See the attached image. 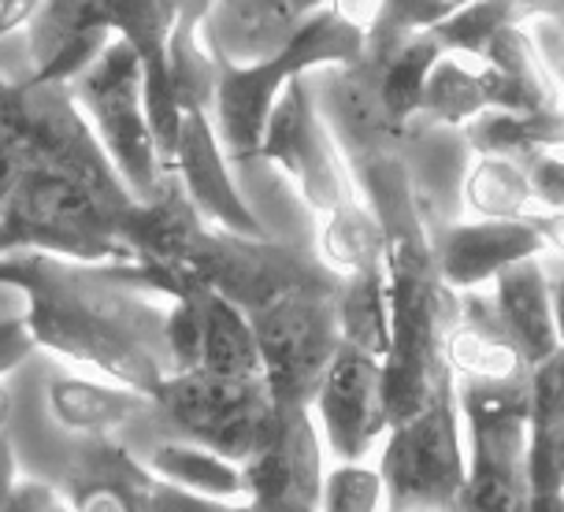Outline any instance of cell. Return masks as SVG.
Returning a JSON list of instances; mask_svg holds the SVG:
<instances>
[{
	"label": "cell",
	"mask_w": 564,
	"mask_h": 512,
	"mask_svg": "<svg viewBox=\"0 0 564 512\" xmlns=\"http://www.w3.org/2000/svg\"><path fill=\"white\" fill-rule=\"evenodd\" d=\"M189 283V271L141 260H70L15 249L4 253V316H26L48 353L153 394L178 371L164 301L183 297Z\"/></svg>",
	"instance_id": "cell-1"
},
{
	"label": "cell",
	"mask_w": 564,
	"mask_h": 512,
	"mask_svg": "<svg viewBox=\"0 0 564 512\" xmlns=\"http://www.w3.org/2000/svg\"><path fill=\"white\" fill-rule=\"evenodd\" d=\"M4 171L45 167L56 175H67L83 183L89 194H97L112 213H123L134 205V189L119 175L116 160L108 156L97 127L89 123L75 97V86L64 78H23L4 83Z\"/></svg>",
	"instance_id": "cell-2"
},
{
	"label": "cell",
	"mask_w": 564,
	"mask_h": 512,
	"mask_svg": "<svg viewBox=\"0 0 564 512\" xmlns=\"http://www.w3.org/2000/svg\"><path fill=\"white\" fill-rule=\"evenodd\" d=\"M368 30L349 23L338 8H319L294 30L279 53H271L257 64H235L219 56V89H216V130L227 156L235 164L260 160L268 119L275 112L282 89L294 75L319 72V67H346L365 56Z\"/></svg>",
	"instance_id": "cell-3"
},
{
	"label": "cell",
	"mask_w": 564,
	"mask_h": 512,
	"mask_svg": "<svg viewBox=\"0 0 564 512\" xmlns=\"http://www.w3.org/2000/svg\"><path fill=\"white\" fill-rule=\"evenodd\" d=\"M116 219L119 213L75 178L45 167L4 171V253L37 249L70 260H134V249L123 242Z\"/></svg>",
	"instance_id": "cell-4"
},
{
	"label": "cell",
	"mask_w": 564,
	"mask_h": 512,
	"mask_svg": "<svg viewBox=\"0 0 564 512\" xmlns=\"http://www.w3.org/2000/svg\"><path fill=\"white\" fill-rule=\"evenodd\" d=\"M70 86L134 197L153 200L171 178V167L160 160L153 123H149L145 67L138 48L123 34H116L83 75L70 78Z\"/></svg>",
	"instance_id": "cell-5"
},
{
	"label": "cell",
	"mask_w": 564,
	"mask_h": 512,
	"mask_svg": "<svg viewBox=\"0 0 564 512\" xmlns=\"http://www.w3.org/2000/svg\"><path fill=\"white\" fill-rule=\"evenodd\" d=\"M457 375L438 394L387 431L379 471L387 479V509H457L468 483V454L460 438Z\"/></svg>",
	"instance_id": "cell-6"
},
{
	"label": "cell",
	"mask_w": 564,
	"mask_h": 512,
	"mask_svg": "<svg viewBox=\"0 0 564 512\" xmlns=\"http://www.w3.org/2000/svg\"><path fill=\"white\" fill-rule=\"evenodd\" d=\"M338 294L341 286H294L249 313L275 401L290 405L316 401L338 349L346 346Z\"/></svg>",
	"instance_id": "cell-7"
},
{
	"label": "cell",
	"mask_w": 564,
	"mask_h": 512,
	"mask_svg": "<svg viewBox=\"0 0 564 512\" xmlns=\"http://www.w3.org/2000/svg\"><path fill=\"white\" fill-rule=\"evenodd\" d=\"M153 401L156 416L175 427L178 438H194L246 465L275 394L268 375H216L194 368L167 375L153 390Z\"/></svg>",
	"instance_id": "cell-8"
},
{
	"label": "cell",
	"mask_w": 564,
	"mask_h": 512,
	"mask_svg": "<svg viewBox=\"0 0 564 512\" xmlns=\"http://www.w3.org/2000/svg\"><path fill=\"white\" fill-rule=\"evenodd\" d=\"M260 160H271V164L286 171L297 183L301 197L308 200V208L319 216H330L360 200L357 175H352L335 130H330L324 108H319L312 72L294 75L282 89L275 112L268 119Z\"/></svg>",
	"instance_id": "cell-9"
},
{
	"label": "cell",
	"mask_w": 564,
	"mask_h": 512,
	"mask_svg": "<svg viewBox=\"0 0 564 512\" xmlns=\"http://www.w3.org/2000/svg\"><path fill=\"white\" fill-rule=\"evenodd\" d=\"M186 271L205 286L219 290L246 313H257L271 297L294 286H341V271L330 268L319 249H301L279 238L238 235L219 224L208 227L205 242L189 257Z\"/></svg>",
	"instance_id": "cell-10"
},
{
	"label": "cell",
	"mask_w": 564,
	"mask_h": 512,
	"mask_svg": "<svg viewBox=\"0 0 564 512\" xmlns=\"http://www.w3.org/2000/svg\"><path fill=\"white\" fill-rule=\"evenodd\" d=\"M312 405L275 401L246 460V494L253 509L312 512L324 509V457H319Z\"/></svg>",
	"instance_id": "cell-11"
},
{
	"label": "cell",
	"mask_w": 564,
	"mask_h": 512,
	"mask_svg": "<svg viewBox=\"0 0 564 512\" xmlns=\"http://www.w3.org/2000/svg\"><path fill=\"white\" fill-rule=\"evenodd\" d=\"M327 446L341 460H360L390 431L387 383H382V357L346 341L330 364L324 386L312 401Z\"/></svg>",
	"instance_id": "cell-12"
},
{
	"label": "cell",
	"mask_w": 564,
	"mask_h": 512,
	"mask_svg": "<svg viewBox=\"0 0 564 512\" xmlns=\"http://www.w3.org/2000/svg\"><path fill=\"white\" fill-rule=\"evenodd\" d=\"M465 427H468V483L457 509L528 512L531 420L468 416Z\"/></svg>",
	"instance_id": "cell-13"
},
{
	"label": "cell",
	"mask_w": 564,
	"mask_h": 512,
	"mask_svg": "<svg viewBox=\"0 0 564 512\" xmlns=\"http://www.w3.org/2000/svg\"><path fill=\"white\" fill-rule=\"evenodd\" d=\"M175 171L186 183L189 197L212 224L238 230V235L268 238L271 230L260 224L253 208L241 200L235 178H230V156L219 142L216 119L208 108H183V138H178Z\"/></svg>",
	"instance_id": "cell-14"
},
{
	"label": "cell",
	"mask_w": 564,
	"mask_h": 512,
	"mask_svg": "<svg viewBox=\"0 0 564 512\" xmlns=\"http://www.w3.org/2000/svg\"><path fill=\"white\" fill-rule=\"evenodd\" d=\"M119 235L134 249V260L167 271H186L189 257L197 253V246L205 242L208 224L205 213L197 208V200L189 197L186 183L178 178V171H171V178L153 200H134L119 213Z\"/></svg>",
	"instance_id": "cell-15"
},
{
	"label": "cell",
	"mask_w": 564,
	"mask_h": 512,
	"mask_svg": "<svg viewBox=\"0 0 564 512\" xmlns=\"http://www.w3.org/2000/svg\"><path fill=\"white\" fill-rule=\"evenodd\" d=\"M116 30L105 19V0H42L26 23L34 78H78L105 53Z\"/></svg>",
	"instance_id": "cell-16"
},
{
	"label": "cell",
	"mask_w": 564,
	"mask_h": 512,
	"mask_svg": "<svg viewBox=\"0 0 564 512\" xmlns=\"http://www.w3.org/2000/svg\"><path fill=\"white\" fill-rule=\"evenodd\" d=\"M542 242L539 227L528 216L520 219H479V224H446L435 230L438 268L449 286L479 290L482 283L498 279L501 268L512 260L539 257Z\"/></svg>",
	"instance_id": "cell-17"
},
{
	"label": "cell",
	"mask_w": 564,
	"mask_h": 512,
	"mask_svg": "<svg viewBox=\"0 0 564 512\" xmlns=\"http://www.w3.org/2000/svg\"><path fill=\"white\" fill-rule=\"evenodd\" d=\"M327 4L330 0H216L205 23V45L235 64H257L279 53L294 30Z\"/></svg>",
	"instance_id": "cell-18"
},
{
	"label": "cell",
	"mask_w": 564,
	"mask_h": 512,
	"mask_svg": "<svg viewBox=\"0 0 564 512\" xmlns=\"http://www.w3.org/2000/svg\"><path fill=\"white\" fill-rule=\"evenodd\" d=\"M482 94L487 108H506V112H539V108L564 105L561 78L553 75L535 37L523 30V23L501 30L482 53L479 64Z\"/></svg>",
	"instance_id": "cell-19"
},
{
	"label": "cell",
	"mask_w": 564,
	"mask_h": 512,
	"mask_svg": "<svg viewBox=\"0 0 564 512\" xmlns=\"http://www.w3.org/2000/svg\"><path fill=\"white\" fill-rule=\"evenodd\" d=\"M494 297H498L501 319H506L512 341L528 364H542L550 353L561 349L557 316H553V294H550V271L539 257L512 260L509 268L494 279Z\"/></svg>",
	"instance_id": "cell-20"
},
{
	"label": "cell",
	"mask_w": 564,
	"mask_h": 512,
	"mask_svg": "<svg viewBox=\"0 0 564 512\" xmlns=\"http://www.w3.org/2000/svg\"><path fill=\"white\" fill-rule=\"evenodd\" d=\"M45 401L67 431L78 435H119L123 427L141 424L156 413V401L145 390L134 386H105L94 379H78L67 371H53L45 383Z\"/></svg>",
	"instance_id": "cell-21"
},
{
	"label": "cell",
	"mask_w": 564,
	"mask_h": 512,
	"mask_svg": "<svg viewBox=\"0 0 564 512\" xmlns=\"http://www.w3.org/2000/svg\"><path fill=\"white\" fill-rule=\"evenodd\" d=\"M468 145L476 156H512L531 160L535 153L564 149V105L539 108V112H506V108H482L465 127Z\"/></svg>",
	"instance_id": "cell-22"
},
{
	"label": "cell",
	"mask_w": 564,
	"mask_h": 512,
	"mask_svg": "<svg viewBox=\"0 0 564 512\" xmlns=\"http://www.w3.org/2000/svg\"><path fill=\"white\" fill-rule=\"evenodd\" d=\"M200 308H205V353L200 368L216 375H264V353L246 308L224 297L219 290L200 283Z\"/></svg>",
	"instance_id": "cell-23"
},
{
	"label": "cell",
	"mask_w": 564,
	"mask_h": 512,
	"mask_svg": "<svg viewBox=\"0 0 564 512\" xmlns=\"http://www.w3.org/2000/svg\"><path fill=\"white\" fill-rule=\"evenodd\" d=\"M149 468L156 476L171 479L178 487H189L208 498H238L246 494V465L216 454L212 446H200L194 438H164L145 454Z\"/></svg>",
	"instance_id": "cell-24"
},
{
	"label": "cell",
	"mask_w": 564,
	"mask_h": 512,
	"mask_svg": "<svg viewBox=\"0 0 564 512\" xmlns=\"http://www.w3.org/2000/svg\"><path fill=\"white\" fill-rule=\"evenodd\" d=\"M338 316L346 341L371 353H390V275L387 264L349 271L338 294Z\"/></svg>",
	"instance_id": "cell-25"
},
{
	"label": "cell",
	"mask_w": 564,
	"mask_h": 512,
	"mask_svg": "<svg viewBox=\"0 0 564 512\" xmlns=\"http://www.w3.org/2000/svg\"><path fill=\"white\" fill-rule=\"evenodd\" d=\"M319 257L330 268H338L341 275L387 264V230H382V219L365 197L324 216V227H319Z\"/></svg>",
	"instance_id": "cell-26"
},
{
	"label": "cell",
	"mask_w": 564,
	"mask_h": 512,
	"mask_svg": "<svg viewBox=\"0 0 564 512\" xmlns=\"http://www.w3.org/2000/svg\"><path fill=\"white\" fill-rule=\"evenodd\" d=\"M531 175L523 160L476 156L465 178V208L479 219H520L531 213Z\"/></svg>",
	"instance_id": "cell-27"
},
{
	"label": "cell",
	"mask_w": 564,
	"mask_h": 512,
	"mask_svg": "<svg viewBox=\"0 0 564 512\" xmlns=\"http://www.w3.org/2000/svg\"><path fill=\"white\" fill-rule=\"evenodd\" d=\"M442 53H446V45H442L431 30H416V34L394 53L387 72H382V100H387L390 116H394L401 127H412L423 116L427 78L435 72Z\"/></svg>",
	"instance_id": "cell-28"
},
{
	"label": "cell",
	"mask_w": 564,
	"mask_h": 512,
	"mask_svg": "<svg viewBox=\"0 0 564 512\" xmlns=\"http://www.w3.org/2000/svg\"><path fill=\"white\" fill-rule=\"evenodd\" d=\"M482 56L468 53H442L435 72L427 78V97H423V116L446 127H468L482 108H487V94H482L479 78Z\"/></svg>",
	"instance_id": "cell-29"
},
{
	"label": "cell",
	"mask_w": 564,
	"mask_h": 512,
	"mask_svg": "<svg viewBox=\"0 0 564 512\" xmlns=\"http://www.w3.org/2000/svg\"><path fill=\"white\" fill-rule=\"evenodd\" d=\"M523 19L528 15H523L517 0H471V4L457 8L453 15L442 19L438 26H431V34L446 45V53L482 56L501 30L523 23Z\"/></svg>",
	"instance_id": "cell-30"
},
{
	"label": "cell",
	"mask_w": 564,
	"mask_h": 512,
	"mask_svg": "<svg viewBox=\"0 0 564 512\" xmlns=\"http://www.w3.org/2000/svg\"><path fill=\"white\" fill-rule=\"evenodd\" d=\"M446 357L457 375H512L531 368L520 346L506 335H482V330L453 327L446 341Z\"/></svg>",
	"instance_id": "cell-31"
},
{
	"label": "cell",
	"mask_w": 564,
	"mask_h": 512,
	"mask_svg": "<svg viewBox=\"0 0 564 512\" xmlns=\"http://www.w3.org/2000/svg\"><path fill=\"white\" fill-rule=\"evenodd\" d=\"M387 505V479L379 468H365L360 460L330 468L324 479V509L330 512H368Z\"/></svg>",
	"instance_id": "cell-32"
},
{
	"label": "cell",
	"mask_w": 564,
	"mask_h": 512,
	"mask_svg": "<svg viewBox=\"0 0 564 512\" xmlns=\"http://www.w3.org/2000/svg\"><path fill=\"white\" fill-rule=\"evenodd\" d=\"M531 435L564 438V346L531 371Z\"/></svg>",
	"instance_id": "cell-33"
},
{
	"label": "cell",
	"mask_w": 564,
	"mask_h": 512,
	"mask_svg": "<svg viewBox=\"0 0 564 512\" xmlns=\"http://www.w3.org/2000/svg\"><path fill=\"white\" fill-rule=\"evenodd\" d=\"M167 341L175 353L178 371L200 368V353H205V308H200V279L186 286L183 297L167 305Z\"/></svg>",
	"instance_id": "cell-34"
},
{
	"label": "cell",
	"mask_w": 564,
	"mask_h": 512,
	"mask_svg": "<svg viewBox=\"0 0 564 512\" xmlns=\"http://www.w3.org/2000/svg\"><path fill=\"white\" fill-rule=\"evenodd\" d=\"M0 505L8 512H48V509H70V498L59 490V483H53V479L26 471L23 479H15V483L4 490Z\"/></svg>",
	"instance_id": "cell-35"
},
{
	"label": "cell",
	"mask_w": 564,
	"mask_h": 512,
	"mask_svg": "<svg viewBox=\"0 0 564 512\" xmlns=\"http://www.w3.org/2000/svg\"><path fill=\"white\" fill-rule=\"evenodd\" d=\"M528 164L531 175V189H535V200L542 208H553V213H564V160L550 153H535Z\"/></svg>",
	"instance_id": "cell-36"
},
{
	"label": "cell",
	"mask_w": 564,
	"mask_h": 512,
	"mask_svg": "<svg viewBox=\"0 0 564 512\" xmlns=\"http://www.w3.org/2000/svg\"><path fill=\"white\" fill-rule=\"evenodd\" d=\"M42 349V341L30 330L26 316H4V346H0V371L12 375Z\"/></svg>",
	"instance_id": "cell-37"
},
{
	"label": "cell",
	"mask_w": 564,
	"mask_h": 512,
	"mask_svg": "<svg viewBox=\"0 0 564 512\" xmlns=\"http://www.w3.org/2000/svg\"><path fill=\"white\" fill-rule=\"evenodd\" d=\"M175 4V30L189 37H205V23L216 0H171Z\"/></svg>",
	"instance_id": "cell-38"
},
{
	"label": "cell",
	"mask_w": 564,
	"mask_h": 512,
	"mask_svg": "<svg viewBox=\"0 0 564 512\" xmlns=\"http://www.w3.org/2000/svg\"><path fill=\"white\" fill-rule=\"evenodd\" d=\"M382 4H387V0H330V8H338V12L346 15L349 23H357L360 30H368L376 23Z\"/></svg>",
	"instance_id": "cell-39"
},
{
	"label": "cell",
	"mask_w": 564,
	"mask_h": 512,
	"mask_svg": "<svg viewBox=\"0 0 564 512\" xmlns=\"http://www.w3.org/2000/svg\"><path fill=\"white\" fill-rule=\"evenodd\" d=\"M528 219L539 227L542 242H546L550 249H557V253L564 257V213H553V208H546V213H528Z\"/></svg>",
	"instance_id": "cell-40"
},
{
	"label": "cell",
	"mask_w": 564,
	"mask_h": 512,
	"mask_svg": "<svg viewBox=\"0 0 564 512\" xmlns=\"http://www.w3.org/2000/svg\"><path fill=\"white\" fill-rule=\"evenodd\" d=\"M528 19H542V23H553V19H564V0H517Z\"/></svg>",
	"instance_id": "cell-41"
},
{
	"label": "cell",
	"mask_w": 564,
	"mask_h": 512,
	"mask_svg": "<svg viewBox=\"0 0 564 512\" xmlns=\"http://www.w3.org/2000/svg\"><path fill=\"white\" fill-rule=\"evenodd\" d=\"M550 294H553V316H557L561 346H564V268L550 271Z\"/></svg>",
	"instance_id": "cell-42"
},
{
	"label": "cell",
	"mask_w": 564,
	"mask_h": 512,
	"mask_svg": "<svg viewBox=\"0 0 564 512\" xmlns=\"http://www.w3.org/2000/svg\"><path fill=\"white\" fill-rule=\"evenodd\" d=\"M449 4H453V8H465V4H471V0H449Z\"/></svg>",
	"instance_id": "cell-43"
}]
</instances>
